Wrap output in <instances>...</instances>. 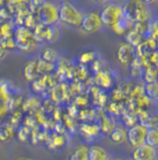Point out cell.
<instances>
[{"label": "cell", "instance_id": "7c38bea8", "mask_svg": "<svg viewBox=\"0 0 158 160\" xmlns=\"http://www.w3.org/2000/svg\"><path fill=\"white\" fill-rule=\"evenodd\" d=\"M40 73V67H38V60H32L27 63L24 68V77L25 79L32 81L37 78Z\"/></svg>", "mask_w": 158, "mask_h": 160}, {"label": "cell", "instance_id": "5bb4252c", "mask_svg": "<svg viewBox=\"0 0 158 160\" xmlns=\"http://www.w3.org/2000/svg\"><path fill=\"white\" fill-rule=\"evenodd\" d=\"M49 29L50 27H46L42 23H38L36 28L33 29V35L38 42H48L49 38Z\"/></svg>", "mask_w": 158, "mask_h": 160}, {"label": "cell", "instance_id": "52a82bcc", "mask_svg": "<svg viewBox=\"0 0 158 160\" xmlns=\"http://www.w3.org/2000/svg\"><path fill=\"white\" fill-rule=\"evenodd\" d=\"M80 28H81L83 31H86V32H88V33L100 32L101 29L104 28L102 20H101V17H100V13L95 12V11H91V12L85 13L82 24H81Z\"/></svg>", "mask_w": 158, "mask_h": 160}, {"label": "cell", "instance_id": "3957f363", "mask_svg": "<svg viewBox=\"0 0 158 160\" xmlns=\"http://www.w3.org/2000/svg\"><path fill=\"white\" fill-rule=\"evenodd\" d=\"M85 13L80 11L75 5L68 1H63L59 4V22L72 25V27H81Z\"/></svg>", "mask_w": 158, "mask_h": 160}, {"label": "cell", "instance_id": "d6a6232c", "mask_svg": "<svg viewBox=\"0 0 158 160\" xmlns=\"http://www.w3.org/2000/svg\"><path fill=\"white\" fill-rule=\"evenodd\" d=\"M157 82H158V80H157Z\"/></svg>", "mask_w": 158, "mask_h": 160}, {"label": "cell", "instance_id": "9a60e30c", "mask_svg": "<svg viewBox=\"0 0 158 160\" xmlns=\"http://www.w3.org/2000/svg\"><path fill=\"white\" fill-rule=\"evenodd\" d=\"M111 139H112L113 143H115V145H120V143L125 142L127 141V130H125L121 127L115 128L111 134Z\"/></svg>", "mask_w": 158, "mask_h": 160}, {"label": "cell", "instance_id": "e0dca14e", "mask_svg": "<svg viewBox=\"0 0 158 160\" xmlns=\"http://www.w3.org/2000/svg\"><path fill=\"white\" fill-rule=\"evenodd\" d=\"M143 78L146 81V84H150V82H156L158 80V68L155 66L150 65L149 67H146L144 69V73H143Z\"/></svg>", "mask_w": 158, "mask_h": 160}, {"label": "cell", "instance_id": "277c9868", "mask_svg": "<svg viewBox=\"0 0 158 160\" xmlns=\"http://www.w3.org/2000/svg\"><path fill=\"white\" fill-rule=\"evenodd\" d=\"M37 19L46 27H53L59 22V5L46 0L37 10Z\"/></svg>", "mask_w": 158, "mask_h": 160}, {"label": "cell", "instance_id": "30bf717a", "mask_svg": "<svg viewBox=\"0 0 158 160\" xmlns=\"http://www.w3.org/2000/svg\"><path fill=\"white\" fill-rule=\"evenodd\" d=\"M114 155L101 145L89 146V160H113Z\"/></svg>", "mask_w": 158, "mask_h": 160}, {"label": "cell", "instance_id": "ba28073f", "mask_svg": "<svg viewBox=\"0 0 158 160\" xmlns=\"http://www.w3.org/2000/svg\"><path fill=\"white\" fill-rule=\"evenodd\" d=\"M131 158L132 160H158V149L145 143L133 149Z\"/></svg>", "mask_w": 158, "mask_h": 160}, {"label": "cell", "instance_id": "d4e9b609", "mask_svg": "<svg viewBox=\"0 0 158 160\" xmlns=\"http://www.w3.org/2000/svg\"><path fill=\"white\" fill-rule=\"evenodd\" d=\"M149 61H150V65H152V66H155L158 68V50L153 52V53L150 55Z\"/></svg>", "mask_w": 158, "mask_h": 160}, {"label": "cell", "instance_id": "9c48e42d", "mask_svg": "<svg viewBox=\"0 0 158 160\" xmlns=\"http://www.w3.org/2000/svg\"><path fill=\"white\" fill-rule=\"evenodd\" d=\"M117 56H118V60L123 65H130L137 58L136 48L132 47L131 44H128V43H124V44H121L119 47Z\"/></svg>", "mask_w": 158, "mask_h": 160}, {"label": "cell", "instance_id": "2e32d148", "mask_svg": "<svg viewBox=\"0 0 158 160\" xmlns=\"http://www.w3.org/2000/svg\"><path fill=\"white\" fill-rule=\"evenodd\" d=\"M42 60L46 61V62H50V63H55L56 61L58 60L59 53L57 49H53V48H45L43 50V53L40 55Z\"/></svg>", "mask_w": 158, "mask_h": 160}, {"label": "cell", "instance_id": "484cf974", "mask_svg": "<svg viewBox=\"0 0 158 160\" xmlns=\"http://www.w3.org/2000/svg\"><path fill=\"white\" fill-rule=\"evenodd\" d=\"M7 18H8V10L4 8V7H0V24L5 23Z\"/></svg>", "mask_w": 158, "mask_h": 160}, {"label": "cell", "instance_id": "603a6c76", "mask_svg": "<svg viewBox=\"0 0 158 160\" xmlns=\"http://www.w3.org/2000/svg\"><path fill=\"white\" fill-rule=\"evenodd\" d=\"M0 43L2 44V47L5 49H12V48H17V44H16V40H14L13 36L11 37H6V38H0Z\"/></svg>", "mask_w": 158, "mask_h": 160}, {"label": "cell", "instance_id": "8992f818", "mask_svg": "<svg viewBox=\"0 0 158 160\" xmlns=\"http://www.w3.org/2000/svg\"><path fill=\"white\" fill-rule=\"evenodd\" d=\"M147 130L149 128L138 123L134 124L127 129V142L128 145L133 148H138L146 143V136H147Z\"/></svg>", "mask_w": 158, "mask_h": 160}, {"label": "cell", "instance_id": "5b68a950", "mask_svg": "<svg viewBox=\"0 0 158 160\" xmlns=\"http://www.w3.org/2000/svg\"><path fill=\"white\" fill-rule=\"evenodd\" d=\"M100 17H101L104 27L112 28L124 17V7L120 6L119 4L108 2L100 11Z\"/></svg>", "mask_w": 158, "mask_h": 160}, {"label": "cell", "instance_id": "ac0fdd59", "mask_svg": "<svg viewBox=\"0 0 158 160\" xmlns=\"http://www.w3.org/2000/svg\"><path fill=\"white\" fill-rule=\"evenodd\" d=\"M143 38H144V36L140 35L139 32H137V31L133 30V29H131V30L128 31V33L126 35V41H127V43L131 44L132 47H134V48H137L140 43H143Z\"/></svg>", "mask_w": 158, "mask_h": 160}, {"label": "cell", "instance_id": "8fae6325", "mask_svg": "<svg viewBox=\"0 0 158 160\" xmlns=\"http://www.w3.org/2000/svg\"><path fill=\"white\" fill-rule=\"evenodd\" d=\"M68 160H89V146L87 145L77 146L69 155Z\"/></svg>", "mask_w": 158, "mask_h": 160}, {"label": "cell", "instance_id": "ffe728a7", "mask_svg": "<svg viewBox=\"0 0 158 160\" xmlns=\"http://www.w3.org/2000/svg\"><path fill=\"white\" fill-rule=\"evenodd\" d=\"M146 145L158 149V127L149 128L146 136Z\"/></svg>", "mask_w": 158, "mask_h": 160}, {"label": "cell", "instance_id": "4dcf8cb0", "mask_svg": "<svg viewBox=\"0 0 158 160\" xmlns=\"http://www.w3.org/2000/svg\"><path fill=\"white\" fill-rule=\"evenodd\" d=\"M143 2H144L145 5H149V4H152V2H155L156 0H142Z\"/></svg>", "mask_w": 158, "mask_h": 160}, {"label": "cell", "instance_id": "6da1fadb", "mask_svg": "<svg viewBox=\"0 0 158 160\" xmlns=\"http://www.w3.org/2000/svg\"><path fill=\"white\" fill-rule=\"evenodd\" d=\"M124 16L132 23H146L150 17V11L147 5L142 0H130L124 6Z\"/></svg>", "mask_w": 158, "mask_h": 160}, {"label": "cell", "instance_id": "83f0119b", "mask_svg": "<svg viewBox=\"0 0 158 160\" xmlns=\"http://www.w3.org/2000/svg\"><path fill=\"white\" fill-rule=\"evenodd\" d=\"M17 160H40L38 158H33V157H20Z\"/></svg>", "mask_w": 158, "mask_h": 160}, {"label": "cell", "instance_id": "4316f807", "mask_svg": "<svg viewBox=\"0 0 158 160\" xmlns=\"http://www.w3.org/2000/svg\"><path fill=\"white\" fill-rule=\"evenodd\" d=\"M6 54H7V49H5V48L2 47V44L0 43V61L6 56Z\"/></svg>", "mask_w": 158, "mask_h": 160}, {"label": "cell", "instance_id": "f1b7e54d", "mask_svg": "<svg viewBox=\"0 0 158 160\" xmlns=\"http://www.w3.org/2000/svg\"><path fill=\"white\" fill-rule=\"evenodd\" d=\"M113 160H132V158H127V157H114Z\"/></svg>", "mask_w": 158, "mask_h": 160}, {"label": "cell", "instance_id": "7a4b0ae2", "mask_svg": "<svg viewBox=\"0 0 158 160\" xmlns=\"http://www.w3.org/2000/svg\"><path fill=\"white\" fill-rule=\"evenodd\" d=\"M17 48L23 53L35 52L38 48V41L36 40L33 32H31L27 28L18 27L13 33Z\"/></svg>", "mask_w": 158, "mask_h": 160}, {"label": "cell", "instance_id": "1f68e13d", "mask_svg": "<svg viewBox=\"0 0 158 160\" xmlns=\"http://www.w3.org/2000/svg\"><path fill=\"white\" fill-rule=\"evenodd\" d=\"M118 1H120V0H109V2H114V4H117Z\"/></svg>", "mask_w": 158, "mask_h": 160}, {"label": "cell", "instance_id": "d6986e66", "mask_svg": "<svg viewBox=\"0 0 158 160\" xmlns=\"http://www.w3.org/2000/svg\"><path fill=\"white\" fill-rule=\"evenodd\" d=\"M144 92L149 99L157 102L158 100V82L157 81H156V82L146 84L144 87Z\"/></svg>", "mask_w": 158, "mask_h": 160}, {"label": "cell", "instance_id": "4fadbf2b", "mask_svg": "<svg viewBox=\"0 0 158 160\" xmlns=\"http://www.w3.org/2000/svg\"><path fill=\"white\" fill-rule=\"evenodd\" d=\"M132 28H133V23H132L128 18H126L125 16H124V17L119 20L117 24H114L111 29H112L115 33L123 35V33H125L126 31H130Z\"/></svg>", "mask_w": 158, "mask_h": 160}, {"label": "cell", "instance_id": "cb8c5ba5", "mask_svg": "<svg viewBox=\"0 0 158 160\" xmlns=\"http://www.w3.org/2000/svg\"><path fill=\"white\" fill-rule=\"evenodd\" d=\"M94 59H95L94 53H85L80 56V61H81V63H88V62H92Z\"/></svg>", "mask_w": 158, "mask_h": 160}, {"label": "cell", "instance_id": "44dd1931", "mask_svg": "<svg viewBox=\"0 0 158 160\" xmlns=\"http://www.w3.org/2000/svg\"><path fill=\"white\" fill-rule=\"evenodd\" d=\"M13 29H12V25L8 23V22H5V23H1L0 24V37L1 38H6V37H11L13 36Z\"/></svg>", "mask_w": 158, "mask_h": 160}, {"label": "cell", "instance_id": "f546056e", "mask_svg": "<svg viewBox=\"0 0 158 160\" xmlns=\"http://www.w3.org/2000/svg\"><path fill=\"white\" fill-rule=\"evenodd\" d=\"M94 1H96L98 4H108L109 2V0H94Z\"/></svg>", "mask_w": 158, "mask_h": 160}, {"label": "cell", "instance_id": "7402d4cb", "mask_svg": "<svg viewBox=\"0 0 158 160\" xmlns=\"http://www.w3.org/2000/svg\"><path fill=\"white\" fill-rule=\"evenodd\" d=\"M59 37H61V30H59L57 27H50L49 29V38H48V42L49 43H55V42H57L59 40Z\"/></svg>", "mask_w": 158, "mask_h": 160}]
</instances>
